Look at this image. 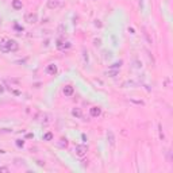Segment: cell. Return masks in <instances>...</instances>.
Instances as JSON below:
<instances>
[{"label": "cell", "mask_w": 173, "mask_h": 173, "mask_svg": "<svg viewBox=\"0 0 173 173\" xmlns=\"http://www.w3.org/2000/svg\"><path fill=\"white\" fill-rule=\"evenodd\" d=\"M16 146H19V148H23V146H25V142H23L22 139H16Z\"/></svg>", "instance_id": "obj_14"}, {"label": "cell", "mask_w": 173, "mask_h": 173, "mask_svg": "<svg viewBox=\"0 0 173 173\" xmlns=\"http://www.w3.org/2000/svg\"><path fill=\"white\" fill-rule=\"evenodd\" d=\"M118 73H119V71H111V69H110V72H108L110 77H115V76L118 75Z\"/></svg>", "instance_id": "obj_13"}, {"label": "cell", "mask_w": 173, "mask_h": 173, "mask_svg": "<svg viewBox=\"0 0 173 173\" xmlns=\"http://www.w3.org/2000/svg\"><path fill=\"white\" fill-rule=\"evenodd\" d=\"M62 93L65 95L66 97H71L73 93H75V88L72 85H65L64 88H62Z\"/></svg>", "instance_id": "obj_6"}, {"label": "cell", "mask_w": 173, "mask_h": 173, "mask_svg": "<svg viewBox=\"0 0 173 173\" xmlns=\"http://www.w3.org/2000/svg\"><path fill=\"white\" fill-rule=\"evenodd\" d=\"M53 138H54V135H53V132L51 131H47V132H45L43 134V141H53Z\"/></svg>", "instance_id": "obj_11"}, {"label": "cell", "mask_w": 173, "mask_h": 173, "mask_svg": "<svg viewBox=\"0 0 173 173\" xmlns=\"http://www.w3.org/2000/svg\"><path fill=\"white\" fill-rule=\"evenodd\" d=\"M0 49L5 53L8 51H16L19 49V45L15 39H3V43H0Z\"/></svg>", "instance_id": "obj_1"}, {"label": "cell", "mask_w": 173, "mask_h": 173, "mask_svg": "<svg viewBox=\"0 0 173 173\" xmlns=\"http://www.w3.org/2000/svg\"><path fill=\"white\" fill-rule=\"evenodd\" d=\"M88 152V146L86 145H76V148H75V153H76V156L79 157H84Z\"/></svg>", "instance_id": "obj_3"}, {"label": "cell", "mask_w": 173, "mask_h": 173, "mask_svg": "<svg viewBox=\"0 0 173 173\" xmlns=\"http://www.w3.org/2000/svg\"><path fill=\"white\" fill-rule=\"evenodd\" d=\"M62 142L60 143V146H61V148H66V146H68V141H66V139H61Z\"/></svg>", "instance_id": "obj_15"}, {"label": "cell", "mask_w": 173, "mask_h": 173, "mask_svg": "<svg viewBox=\"0 0 173 173\" xmlns=\"http://www.w3.org/2000/svg\"><path fill=\"white\" fill-rule=\"evenodd\" d=\"M72 115H73L75 118H77V119H81V118H83V111H81V108L75 107L73 110H72Z\"/></svg>", "instance_id": "obj_10"}, {"label": "cell", "mask_w": 173, "mask_h": 173, "mask_svg": "<svg viewBox=\"0 0 173 173\" xmlns=\"http://www.w3.org/2000/svg\"><path fill=\"white\" fill-rule=\"evenodd\" d=\"M45 72L47 75H50V76H54V75H57V72H58V68H57V65H54V64H49V65L46 66Z\"/></svg>", "instance_id": "obj_4"}, {"label": "cell", "mask_w": 173, "mask_h": 173, "mask_svg": "<svg viewBox=\"0 0 173 173\" xmlns=\"http://www.w3.org/2000/svg\"><path fill=\"white\" fill-rule=\"evenodd\" d=\"M46 5H47L49 10H56L60 7V0H47Z\"/></svg>", "instance_id": "obj_7"}, {"label": "cell", "mask_w": 173, "mask_h": 173, "mask_svg": "<svg viewBox=\"0 0 173 173\" xmlns=\"http://www.w3.org/2000/svg\"><path fill=\"white\" fill-rule=\"evenodd\" d=\"M0 172H5V173H7V172H10V169L5 168V166H3V168H0Z\"/></svg>", "instance_id": "obj_16"}, {"label": "cell", "mask_w": 173, "mask_h": 173, "mask_svg": "<svg viewBox=\"0 0 173 173\" xmlns=\"http://www.w3.org/2000/svg\"><path fill=\"white\" fill-rule=\"evenodd\" d=\"M120 64H122L120 61H119V62H115V64H112V65L110 66V69H115V71H119V68H120Z\"/></svg>", "instance_id": "obj_12"}, {"label": "cell", "mask_w": 173, "mask_h": 173, "mask_svg": "<svg viewBox=\"0 0 173 173\" xmlns=\"http://www.w3.org/2000/svg\"><path fill=\"white\" fill-rule=\"evenodd\" d=\"M11 5H12V8H14L15 11H19V10L23 8V3H22V0H12Z\"/></svg>", "instance_id": "obj_8"}, {"label": "cell", "mask_w": 173, "mask_h": 173, "mask_svg": "<svg viewBox=\"0 0 173 173\" xmlns=\"http://www.w3.org/2000/svg\"><path fill=\"white\" fill-rule=\"evenodd\" d=\"M25 22H27L29 25H35L37 22H38V15H37V12H26Z\"/></svg>", "instance_id": "obj_2"}, {"label": "cell", "mask_w": 173, "mask_h": 173, "mask_svg": "<svg viewBox=\"0 0 173 173\" xmlns=\"http://www.w3.org/2000/svg\"><path fill=\"white\" fill-rule=\"evenodd\" d=\"M107 141L111 146H115V135H114V132H112L111 130L107 131Z\"/></svg>", "instance_id": "obj_9"}, {"label": "cell", "mask_w": 173, "mask_h": 173, "mask_svg": "<svg viewBox=\"0 0 173 173\" xmlns=\"http://www.w3.org/2000/svg\"><path fill=\"white\" fill-rule=\"evenodd\" d=\"M89 115H91L92 118H97L102 115V108L97 107V106H93V107L89 108Z\"/></svg>", "instance_id": "obj_5"}, {"label": "cell", "mask_w": 173, "mask_h": 173, "mask_svg": "<svg viewBox=\"0 0 173 173\" xmlns=\"http://www.w3.org/2000/svg\"><path fill=\"white\" fill-rule=\"evenodd\" d=\"M0 25H1V19H0Z\"/></svg>", "instance_id": "obj_17"}]
</instances>
